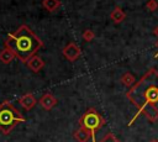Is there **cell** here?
Returning <instances> with one entry per match:
<instances>
[{
    "mask_svg": "<svg viewBox=\"0 0 158 142\" xmlns=\"http://www.w3.org/2000/svg\"><path fill=\"white\" fill-rule=\"evenodd\" d=\"M126 98L137 109L135 117L128 122V126L139 115L154 122L158 120V70L154 68L148 69L142 78L136 81L126 93Z\"/></svg>",
    "mask_w": 158,
    "mask_h": 142,
    "instance_id": "cell-1",
    "label": "cell"
},
{
    "mask_svg": "<svg viewBox=\"0 0 158 142\" xmlns=\"http://www.w3.org/2000/svg\"><path fill=\"white\" fill-rule=\"evenodd\" d=\"M42 46V40L27 25H21L15 32L9 33L4 41V47L10 48L22 63H26L32 56H35Z\"/></svg>",
    "mask_w": 158,
    "mask_h": 142,
    "instance_id": "cell-2",
    "label": "cell"
},
{
    "mask_svg": "<svg viewBox=\"0 0 158 142\" xmlns=\"http://www.w3.org/2000/svg\"><path fill=\"white\" fill-rule=\"evenodd\" d=\"M25 121L26 119L11 104L10 100H4L0 104V131L4 135H9L16 127V125Z\"/></svg>",
    "mask_w": 158,
    "mask_h": 142,
    "instance_id": "cell-3",
    "label": "cell"
},
{
    "mask_svg": "<svg viewBox=\"0 0 158 142\" xmlns=\"http://www.w3.org/2000/svg\"><path fill=\"white\" fill-rule=\"evenodd\" d=\"M105 125V119L94 109L86 110L79 119V126L90 132L93 142H95V132Z\"/></svg>",
    "mask_w": 158,
    "mask_h": 142,
    "instance_id": "cell-4",
    "label": "cell"
},
{
    "mask_svg": "<svg viewBox=\"0 0 158 142\" xmlns=\"http://www.w3.org/2000/svg\"><path fill=\"white\" fill-rule=\"evenodd\" d=\"M62 53H63V56H64V58H65L67 61H69V62H75V61L80 57L81 51H80L79 46H78L75 42H69L68 44H65V46L63 47Z\"/></svg>",
    "mask_w": 158,
    "mask_h": 142,
    "instance_id": "cell-5",
    "label": "cell"
},
{
    "mask_svg": "<svg viewBox=\"0 0 158 142\" xmlns=\"http://www.w3.org/2000/svg\"><path fill=\"white\" fill-rule=\"evenodd\" d=\"M57 98L53 95V94H51V93H46V94H43L41 98H40V100H38V102H40V105L46 110V111H49V110H52L56 105H57Z\"/></svg>",
    "mask_w": 158,
    "mask_h": 142,
    "instance_id": "cell-6",
    "label": "cell"
},
{
    "mask_svg": "<svg viewBox=\"0 0 158 142\" xmlns=\"http://www.w3.org/2000/svg\"><path fill=\"white\" fill-rule=\"evenodd\" d=\"M17 101H19V104H20L26 111H30V110L33 109L35 105L37 104V100H36V98H35V95H33L32 93H26V94H23L22 96L19 98Z\"/></svg>",
    "mask_w": 158,
    "mask_h": 142,
    "instance_id": "cell-7",
    "label": "cell"
},
{
    "mask_svg": "<svg viewBox=\"0 0 158 142\" xmlns=\"http://www.w3.org/2000/svg\"><path fill=\"white\" fill-rule=\"evenodd\" d=\"M28 69H31L33 73H38L43 67H44V62L40 56H32L27 62H26Z\"/></svg>",
    "mask_w": 158,
    "mask_h": 142,
    "instance_id": "cell-8",
    "label": "cell"
},
{
    "mask_svg": "<svg viewBox=\"0 0 158 142\" xmlns=\"http://www.w3.org/2000/svg\"><path fill=\"white\" fill-rule=\"evenodd\" d=\"M73 136H74V138H75L78 142H88V141L91 138L90 132L86 131L85 128L80 127V126H79V128H78L77 131H74Z\"/></svg>",
    "mask_w": 158,
    "mask_h": 142,
    "instance_id": "cell-9",
    "label": "cell"
},
{
    "mask_svg": "<svg viewBox=\"0 0 158 142\" xmlns=\"http://www.w3.org/2000/svg\"><path fill=\"white\" fill-rule=\"evenodd\" d=\"M15 57H16L15 53H14L10 48H7V47H4V48L0 51V62H2L4 64L11 63Z\"/></svg>",
    "mask_w": 158,
    "mask_h": 142,
    "instance_id": "cell-10",
    "label": "cell"
},
{
    "mask_svg": "<svg viewBox=\"0 0 158 142\" xmlns=\"http://www.w3.org/2000/svg\"><path fill=\"white\" fill-rule=\"evenodd\" d=\"M110 17H111V20L114 21V22H116V23H120V22H122L123 20H125V17H126V14H125V11L121 9V7H118V6H116L112 11H111V14H110Z\"/></svg>",
    "mask_w": 158,
    "mask_h": 142,
    "instance_id": "cell-11",
    "label": "cell"
},
{
    "mask_svg": "<svg viewBox=\"0 0 158 142\" xmlns=\"http://www.w3.org/2000/svg\"><path fill=\"white\" fill-rule=\"evenodd\" d=\"M60 5L62 4L59 0H42V6L49 12H54L60 7Z\"/></svg>",
    "mask_w": 158,
    "mask_h": 142,
    "instance_id": "cell-12",
    "label": "cell"
},
{
    "mask_svg": "<svg viewBox=\"0 0 158 142\" xmlns=\"http://www.w3.org/2000/svg\"><path fill=\"white\" fill-rule=\"evenodd\" d=\"M120 81L125 85V86H127V88H131L135 83H136V78H135V75L132 74V73H130V72H127V73H125L122 77H121V79H120Z\"/></svg>",
    "mask_w": 158,
    "mask_h": 142,
    "instance_id": "cell-13",
    "label": "cell"
},
{
    "mask_svg": "<svg viewBox=\"0 0 158 142\" xmlns=\"http://www.w3.org/2000/svg\"><path fill=\"white\" fill-rule=\"evenodd\" d=\"M99 142H121V141H120L112 132H107Z\"/></svg>",
    "mask_w": 158,
    "mask_h": 142,
    "instance_id": "cell-14",
    "label": "cell"
},
{
    "mask_svg": "<svg viewBox=\"0 0 158 142\" xmlns=\"http://www.w3.org/2000/svg\"><path fill=\"white\" fill-rule=\"evenodd\" d=\"M83 40L84 41H86V42H90V41H93L94 40V37H95V33L91 31V30H85L84 32H83Z\"/></svg>",
    "mask_w": 158,
    "mask_h": 142,
    "instance_id": "cell-15",
    "label": "cell"
},
{
    "mask_svg": "<svg viewBox=\"0 0 158 142\" xmlns=\"http://www.w3.org/2000/svg\"><path fill=\"white\" fill-rule=\"evenodd\" d=\"M146 7L149 10V11H156L158 9V1L157 0H148L146 2Z\"/></svg>",
    "mask_w": 158,
    "mask_h": 142,
    "instance_id": "cell-16",
    "label": "cell"
},
{
    "mask_svg": "<svg viewBox=\"0 0 158 142\" xmlns=\"http://www.w3.org/2000/svg\"><path fill=\"white\" fill-rule=\"evenodd\" d=\"M153 32H154V35H156V36L158 37V26H157V27L154 28V31H153Z\"/></svg>",
    "mask_w": 158,
    "mask_h": 142,
    "instance_id": "cell-17",
    "label": "cell"
},
{
    "mask_svg": "<svg viewBox=\"0 0 158 142\" xmlns=\"http://www.w3.org/2000/svg\"><path fill=\"white\" fill-rule=\"evenodd\" d=\"M149 142H158V140H157V138H153V140H151Z\"/></svg>",
    "mask_w": 158,
    "mask_h": 142,
    "instance_id": "cell-18",
    "label": "cell"
},
{
    "mask_svg": "<svg viewBox=\"0 0 158 142\" xmlns=\"http://www.w3.org/2000/svg\"><path fill=\"white\" fill-rule=\"evenodd\" d=\"M157 46H158V41H157ZM157 56H158V52L156 53V57H157Z\"/></svg>",
    "mask_w": 158,
    "mask_h": 142,
    "instance_id": "cell-19",
    "label": "cell"
}]
</instances>
